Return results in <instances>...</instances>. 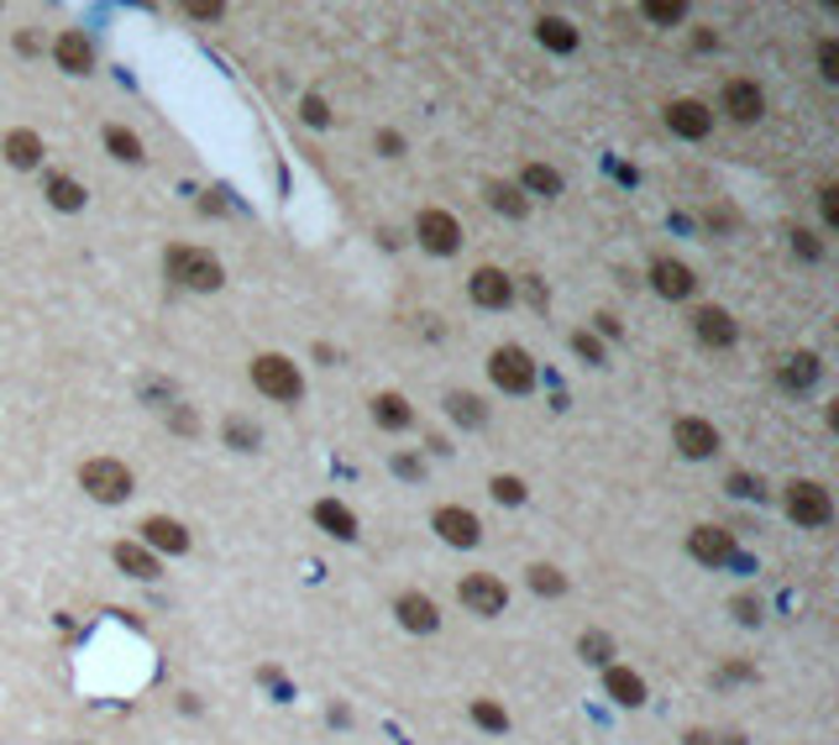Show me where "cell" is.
Masks as SVG:
<instances>
[{"label": "cell", "mask_w": 839, "mask_h": 745, "mask_svg": "<svg viewBox=\"0 0 839 745\" xmlns=\"http://www.w3.org/2000/svg\"><path fill=\"white\" fill-rule=\"evenodd\" d=\"M80 488L90 494L95 504H121L132 499V467L116 463V457H90L80 467Z\"/></svg>", "instance_id": "1"}, {"label": "cell", "mask_w": 839, "mask_h": 745, "mask_svg": "<svg viewBox=\"0 0 839 745\" xmlns=\"http://www.w3.org/2000/svg\"><path fill=\"white\" fill-rule=\"evenodd\" d=\"M163 268H168V279H179L184 289H220L226 283V273H220V262L210 258V252H200V247H168V258H163Z\"/></svg>", "instance_id": "2"}, {"label": "cell", "mask_w": 839, "mask_h": 745, "mask_svg": "<svg viewBox=\"0 0 839 745\" xmlns=\"http://www.w3.org/2000/svg\"><path fill=\"white\" fill-rule=\"evenodd\" d=\"M252 383H258V394H268V400H279V404H294L304 394L300 368L289 363L283 352H262L258 363H252Z\"/></svg>", "instance_id": "3"}, {"label": "cell", "mask_w": 839, "mask_h": 745, "mask_svg": "<svg viewBox=\"0 0 839 745\" xmlns=\"http://www.w3.org/2000/svg\"><path fill=\"white\" fill-rule=\"evenodd\" d=\"M787 515L798 525H808V530H819V525L835 520V499H829V488L814 484V478H798V484H787Z\"/></svg>", "instance_id": "4"}, {"label": "cell", "mask_w": 839, "mask_h": 745, "mask_svg": "<svg viewBox=\"0 0 839 745\" xmlns=\"http://www.w3.org/2000/svg\"><path fill=\"white\" fill-rule=\"evenodd\" d=\"M488 379L499 383L504 394H530V389H536V363H530L525 346H499V352L488 358Z\"/></svg>", "instance_id": "5"}, {"label": "cell", "mask_w": 839, "mask_h": 745, "mask_svg": "<svg viewBox=\"0 0 839 745\" xmlns=\"http://www.w3.org/2000/svg\"><path fill=\"white\" fill-rule=\"evenodd\" d=\"M415 237L425 252H436V258H452L462 247V226L452 210H419L415 216Z\"/></svg>", "instance_id": "6"}, {"label": "cell", "mask_w": 839, "mask_h": 745, "mask_svg": "<svg viewBox=\"0 0 839 745\" xmlns=\"http://www.w3.org/2000/svg\"><path fill=\"white\" fill-rule=\"evenodd\" d=\"M457 599L473 609V614L494 620V614H504V604H509V588H504L494 572H473V578H462L457 583Z\"/></svg>", "instance_id": "7"}, {"label": "cell", "mask_w": 839, "mask_h": 745, "mask_svg": "<svg viewBox=\"0 0 839 745\" xmlns=\"http://www.w3.org/2000/svg\"><path fill=\"white\" fill-rule=\"evenodd\" d=\"M436 536L446 546H478L483 541V525H478V515L473 509H462V504H441L436 509Z\"/></svg>", "instance_id": "8"}, {"label": "cell", "mask_w": 839, "mask_h": 745, "mask_svg": "<svg viewBox=\"0 0 839 745\" xmlns=\"http://www.w3.org/2000/svg\"><path fill=\"white\" fill-rule=\"evenodd\" d=\"M672 442H677L682 457L703 463V457H714V452H719V431H714L708 421H698V415H687V421L672 425Z\"/></svg>", "instance_id": "9"}, {"label": "cell", "mask_w": 839, "mask_h": 745, "mask_svg": "<svg viewBox=\"0 0 839 745\" xmlns=\"http://www.w3.org/2000/svg\"><path fill=\"white\" fill-rule=\"evenodd\" d=\"M666 126L687 142H703L708 132H714V111H708L703 101H672L666 105Z\"/></svg>", "instance_id": "10"}, {"label": "cell", "mask_w": 839, "mask_h": 745, "mask_svg": "<svg viewBox=\"0 0 839 745\" xmlns=\"http://www.w3.org/2000/svg\"><path fill=\"white\" fill-rule=\"evenodd\" d=\"M687 551H693L698 562H708V567H724L729 557H735V536L719 530V525H698V530L687 536Z\"/></svg>", "instance_id": "11"}, {"label": "cell", "mask_w": 839, "mask_h": 745, "mask_svg": "<svg viewBox=\"0 0 839 745\" xmlns=\"http://www.w3.org/2000/svg\"><path fill=\"white\" fill-rule=\"evenodd\" d=\"M467 294H473V304H483V310H504V304L515 300V283L504 279L499 268H478V273L467 279Z\"/></svg>", "instance_id": "12"}, {"label": "cell", "mask_w": 839, "mask_h": 745, "mask_svg": "<svg viewBox=\"0 0 839 745\" xmlns=\"http://www.w3.org/2000/svg\"><path fill=\"white\" fill-rule=\"evenodd\" d=\"M693 331H698L703 346H729L739 337V325L729 310H719V304H703L698 315H693Z\"/></svg>", "instance_id": "13"}, {"label": "cell", "mask_w": 839, "mask_h": 745, "mask_svg": "<svg viewBox=\"0 0 839 745\" xmlns=\"http://www.w3.org/2000/svg\"><path fill=\"white\" fill-rule=\"evenodd\" d=\"M53 63H59L63 74H90V63H95V48H90V38L84 32H59V42H53Z\"/></svg>", "instance_id": "14"}, {"label": "cell", "mask_w": 839, "mask_h": 745, "mask_svg": "<svg viewBox=\"0 0 839 745\" xmlns=\"http://www.w3.org/2000/svg\"><path fill=\"white\" fill-rule=\"evenodd\" d=\"M693 268L687 262H672V258H661L656 268H651V289H656L661 300H687L693 294Z\"/></svg>", "instance_id": "15"}, {"label": "cell", "mask_w": 839, "mask_h": 745, "mask_svg": "<svg viewBox=\"0 0 839 745\" xmlns=\"http://www.w3.org/2000/svg\"><path fill=\"white\" fill-rule=\"evenodd\" d=\"M142 541L153 546V551L179 557V551H189V530L179 520H168V515H153V520H142Z\"/></svg>", "instance_id": "16"}, {"label": "cell", "mask_w": 839, "mask_h": 745, "mask_svg": "<svg viewBox=\"0 0 839 745\" xmlns=\"http://www.w3.org/2000/svg\"><path fill=\"white\" fill-rule=\"evenodd\" d=\"M724 111L735 116V122H760V111H766V95H760L750 80H729L724 84Z\"/></svg>", "instance_id": "17"}, {"label": "cell", "mask_w": 839, "mask_h": 745, "mask_svg": "<svg viewBox=\"0 0 839 745\" xmlns=\"http://www.w3.org/2000/svg\"><path fill=\"white\" fill-rule=\"evenodd\" d=\"M603 693H609L614 704H624V708H640L645 704V677L630 672V666H609V672H603Z\"/></svg>", "instance_id": "18"}, {"label": "cell", "mask_w": 839, "mask_h": 745, "mask_svg": "<svg viewBox=\"0 0 839 745\" xmlns=\"http://www.w3.org/2000/svg\"><path fill=\"white\" fill-rule=\"evenodd\" d=\"M0 153H6V163H11V168H38V163H42V137L32 132V126H17V132H6Z\"/></svg>", "instance_id": "19"}, {"label": "cell", "mask_w": 839, "mask_h": 745, "mask_svg": "<svg viewBox=\"0 0 839 745\" xmlns=\"http://www.w3.org/2000/svg\"><path fill=\"white\" fill-rule=\"evenodd\" d=\"M315 525L325 530V536H336V541H358V515H352L346 504H336V499L315 504Z\"/></svg>", "instance_id": "20"}, {"label": "cell", "mask_w": 839, "mask_h": 745, "mask_svg": "<svg viewBox=\"0 0 839 745\" xmlns=\"http://www.w3.org/2000/svg\"><path fill=\"white\" fill-rule=\"evenodd\" d=\"M394 614H400L404 630H436L441 614H436V599H425V593H400V604H394Z\"/></svg>", "instance_id": "21"}, {"label": "cell", "mask_w": 839, "mask_h": 745, "mask_svg": "<svg viewBox=\"0 0 839 745\" xmlns=\"http://www.w3.org/2000/svg\"><path fill=\"white\" fill-rule=\"evenodd\" d=\"M116 567L126 572V578H142V583H153V578H158V557H153L147 546H137V541L116 546Z\"/></svg>", "instance_id": "22"}, {"label": "cell", "mask_w": 839, "mask_h": 745, "mask_svg": "<svg viewBox=\"0 0 839 745\" xmlns=\"http://www.w3.org/2000/svg\"><path fill=\"white\" fill-rule=\"evenodd\" d=\"M373 421H379L383 431H410V425H415V410H410L404 394H379V400H373Z\"/></svg>", "instance_id": "23"}, {"label": "cell", "mask_w": 839, "mask_h": 745, "mask_svg": "<svg viewBox=\"0 0 839 745\" xmlns=\"http://www.w3.org/2000/svg\"><path fill=\"white\" fill-rule=\"evenodd\" d=\"M483 195H488V205H494V210H499V216H515V221H520L525 210H530V200H525L520 189H515V184H483Z\"/></svg>", "instance_id": "24"}, {"label": "cell", "mask_w": 839, "mask_h": 745, "mask_svg": "<svg viewBox=\"0 0 839 745\" xmlns=\"http://www.w3.org/2000/svg\"><path fill=\"white\" fill-rule=\"evenodd\" d=\"M540 42H546V48H551V53H572V48H578V32H572V21L567 17H540Z\"/></svg>", "instance_id": "25"}, {"label": "cell", "mask_w": 839, "mask_h": 745, "mask_svg": "<svg viewBox=\"0 0 839 745\" xmlns=\"http://www.w3.org/2000/svg\"><path fill=\"white\" fill-rule=\"evenodd\" d=\"M814 379H819V358H814V352L781 358V383H787V389H808Z\"/></svg>", "instance_id": "26"}, {"label": "cell", "mask_w": 839, "mask_h": 745, "mask_svg": "<svg viewBox=\"0 0 839 745\" xmlns=\"http://www.w3.org/2000/svg\"><path fill=\"white\" fill-rule=\"evenodd\" d=\"M48 200L59 205V210H84V184L69 179V174H53L48 179Z\"/></svg>", "instance_id": "27"}, {"label": "cell", "mask_w": 839, "mask_h": 745, "mask_svg": "<svg viewBox=\"0 0 839 745\" xmlns=\"http://www.w3.org/2000/svg\"><path fill=\"white\" fill-rule=\"evenodd\" d=\"M105 147H111V158H121V163H142V137L126 132V126H105Z\"/></svg>", "instance_id": "28"}, {"label": "cell", "mask_w": 839, "mask_h": 745, "mask_svg": "<svg viewBox=\"0 0 839 745\" xmlns=\"http://www.w3.org/2000/svg\"><path fill=\"white\" fill-rule=\"evenodd\" d=\"M446 415H452V421H462V425H483V421H488V410H483L478 394H446Z\"/></svg>", "instance_id": "29"}, {"label": "cell", "mask_w": 839, "mask_h": 745, "mask_svg": "<svg viewBox=\"0 0 839 745\" xmlns=\"http://www.w3.org/2000/svg\"><path fill=\"white\" fill-rule=\"evenodd\" d=\"M525 189H536V195L551 200V195H561V174L546 168V163H530V168H525Z\"/></svg>", "instance_id": "30"}, {"label": "cell", "mask_w": 839, "mask_h": 745, "mask_svg": "<svg viewBox=\"0 0 839 745\" xmlns=\"http://www.w3.org/2000/svg\"><path fill=\"white\" fill-rule=\"evenodd\" d=\"M578 651H582V662H609V656H614V641H609L603 630H582Z\"/></svg>", "instance_id": "31"}, {"label": "cell", "mask_w": 839, "mask_h": 745, "mask_svg": "<svg viewBox=\"0 0 839 745\" xmlns=\"http://www.w3.org/2000/svg\"><path fill=\"white\" fill-rule=\"evenodd\" d=\"M473 720H478L483 730H499V735L509 730V714H504L494 699H473Z\"/></svg>", "instance_id": "32"}, {"label": "cell", "mask_w": 839, "mask_h": 745, "mask_svg": "<svg viewBox=\"0 0 839 745\" xmlns=\"http://www.w3.org/2000/svg\"><path fill=\"white\" fill-rule=\"evenodd\" d=\"M530 588H536V593H551V599H557L561 588H567V578H561L557 567H546V562H536V567H530Z\"/></svg>", "instance_id": "33"}, {"label": "cell", "mask_w": 839, "mask_h": 745, "mask_svg": "<svg viewBox=\"0 0 839 745\" xmlns=\"http://www.w3.org/2000/svg\"><path fill=\"white\" fill-rule=\"evenodd\" d=\"M645 17L661 21V27H672V21L687 17V6H677V0H645Z\"/></svg>", "instance_id": "34"}, {"label": "cell", "mask_w": 839, "mask_h": 745, "mask_svg": "<svg viewBox=\"0 0 839 745\" xmlns=\"http://www.w3.org/2000/svg\"><path fill=\"white\" fill-rule=\"evenodd\" d=\"M300 116H304V126H331V111H325V101H320V95H304L300 101Z\"/></svg>", "instance_id": "35"}, {"label": "cell", "mask_w": 839, "mask_h": 745, "mask_svg": "<svg viewBox=\"0 0 839 745\" xmlns=\"http://www.w3.org/2000/svg\"><path fill=\"white\" fill-rule=\"evenodd\" d=\"M226 442L237 446V452H252V446H258V431L247 421H226Z\"/></svg>", "instance_id": "36"}, {"label": "cell", "mask_w": 839, "mask_h": 745, "mask_svg": "<svg viewBox=\"0 0 839 745\" xmlns=\"http://www.w3.org/2000/svg\"><path fill=\"white\" fill-rule=\"evenodd\" d=\"M488 488H494V499H499V504H520L525 499V484H520V478H504V473Z\"/></svg>", "instance_id": "37"}, {"label": "cell", "mask_w": 839, "mask_h": 745, "mask_svg": "<svg viewBox=\"0 0 839 745\" xmlns=\"http://www.w3.org/2000/svg\"><path fill=\"white\" fill-rule=\"evenodd\" d=\"M819 210H824V226H839V189L835 184H824L819 189Z\"/></svg>", "instance_id": "38"}, {"label": "cell", "mask_w": 839, "mask_h": 745, "mask_svg": "<svg viewBox=\"0 0 839 745\" xmlns=\"http://www.w3.org/2000/svg\"><path fill=\"white\" fill-rule=\"evenodd\" d=\"M572 346H578V358H588V363H603V342H599V337L578 331V337H572Z\"/></svg>", "instance_id": "39"}, {"label": "cell", "mask_w": 839, "mask_h": 745, "mask_svg": "<svg viewBox=\"0 0 839 745\" xmlns=\"http://www.w3.org/2000/svg\"><path fill=\"white\" fill-rule=\"evenodd\" d=\"M819 74L824 80H839V48L835 42H819Z\"/></svg>", "instance_id": "40"}, {"label": "cell", "mask_w": 839, "mask_h": 745, "mask_svg": "<svg viewBox=\"0 0 839 745\" xmlns=\"http://www.w3.org/2000/svg\"><path fill=\"white\" fill-rule=\"evenodd\" d=\"M220 11H226L220 0H189V6H184V17H195V21H216Z\"/></svg>", "instance_id": "41"}, {"label": "cell", "mask_w": 839, "mask_h": 745, "mask_svg": "<svg viewBox=\"0 0 839 745\" xmlns=\"http://www.w3.org/2000/svg\"><path fill=\"white\" fill-rule=\"evenodd\" d=\"M168 421H174V431H184V436H189V431H195V415H189V410H184V404H174V410H168Z\"/></svg>", "instance_id": "42"}, {"label": "cell", "mask_w": 839, "mask_h": 745, "mask_svg": "<svg viewBox=\"0 0 839 745\" xmlns=\"http://www.w3.org/2000/svg\"><path fill=\"white\" fill-rule=\"evenodd\" d=\"M729 494H739V499H750V494H760V484H750L745 473H735V478H729Z\"/></svg>", "instance_id": "43"}, {"label": "cell", "mask_w": 839, "mask_h": 745, "mask_svg": "<svg viewBox=\"0 0 839 745\" xmlns=\"http://www.w3.org/2000/svg\"><path fill=\"white\" fill-rule=\"evenodd\" d=\"M379 147H383V153H389V158H400V147H404V142H400V132H379Z\"/></svg>", "instance_id": "44"}, {"label": "cell", "mask_w": 839, "mask_h": 745, "mask_svg": "<svg viewBox=\"0 0 839 745\" xmlns=\"http://www.w3.org/2000/svg\"><path fill=\"white\" fill-rule=\"evenodd\" d=\"M793 247H798L802 258H819V242H814V237H808V231H798V237H793Z\"/></svg>", "instance_id": "45"}, {"label": "cell", "mask_w": 839, "mask_h": 745, "mask_svg": "<svg viewBox=\"0 0 839 745\" xmlns=\"http://www.w3.org/2000/svg\"><path fill=\"white\" fill-rule=\"evenodd\" d=\"M735 609H739V620H745V624H750V620H760V609L750 604V599H735Z\"/></svg>", "instance_id": "46"}, {"label": "cell", "mask_w": 839, "mask_h": 745, "mask_svg": "<svg viewBox=\"0 0 839 745\" xmlns=\"http://www.w3.org/2000/svg\"><path fill=\"white\" fill-rule=\"evenodd\" d=\"M687 745H714V741H708L703 730H693V735H687Z\"/></svg>", "instance_id": "47"}]
</instances>
